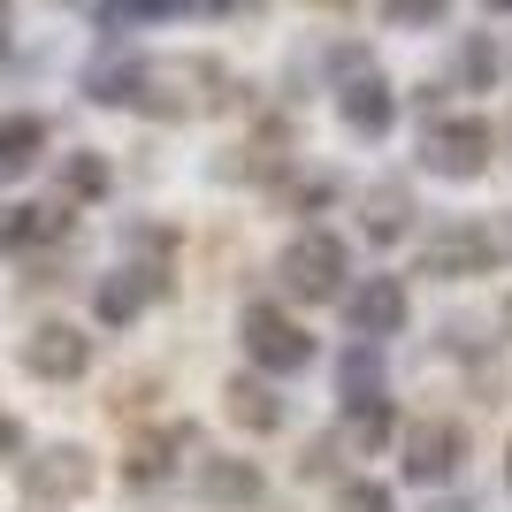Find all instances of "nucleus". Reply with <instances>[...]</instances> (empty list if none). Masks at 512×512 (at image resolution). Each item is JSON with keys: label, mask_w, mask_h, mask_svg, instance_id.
I'll return each instance as SVG.
<instances>
[{"label": "nucleus", "mask_w": 512, "mask_h": 512, "mask_svg": "<svg viewBox=\"0 0 512 512\" xmlns=\"http://www.w3.org/2000/svg\"><path fill=\"white\" fill-rule=\"evenodd\" d=\"M490 123H474V115H451V123H428L421 138V169L428 176H451V184H467V176L490 169Z\"/></svg>", "instance_id": "nucleus-1"}, {"label": "nucleus", "mask_w": 512, "mask_h": 512, "mask_svg": "<svg viewBox=\"0 0 512 512\" xmlns=\"http://www.w3.org/2000/svg\"><path fill=\"white\" fill-rule=\"evenodd\" d=\"M276 276H283V291H291V299H337V291H344V245H337L329 230H306V237H291V245H283Z\"/></svg>", "instance_id": "nucleus-2"}, {"label": "nucleus", "mask_w": 512, "mask_h": 512, "mask_svg": "<svg viewBox=\"0 0 512 512\" xmlns=\"http://www.w3.org/2000/svg\"><path fill=\"white\" fill-rule=\"evenodd\" d=\"M245 352H253L268 375H299V367L314 360V337H306L291 314H276V306H245Z\"/></svg>", "instance_id": "nucleus-3"}, {"label": "nucleus", "mask_w": 512, "mask_h": 512, "mask_svg": "<svg viewBox=\"0 0 512 512\" xmlns=\"http://www.w3.org/2000/svg\"><path fill=\"white\" fill-rule=\"evenodd\" d=\"M23 367L31 375H46V383H77L92 367V344L69 329V321H39L31 337H23Z\"/></svg>", "instance_id": "nucleus-4"}, {"label": "nucleus", "mask_w": 512, "mask_h": 512, "mask_svg": "<svg viewBox=\"0 0 512 512\" xmlns=\"http://www.w3.org/2000/svg\"><path fill=\"white\" fill-rule=\"evenodd\" d=\"M467 459V428L459 421H413L406 428V474L413 482H444Z\"/></svg>", "instance_id": "nucleus-5"}, {"label": "nucleus", "mask_w": 512, "mask_h": 512, "mask_svg": "<svg viewBox=\"0 0 512 512\" xmlns=\"http://www.w3.org/2000/svg\"><path fill=\"white\" fill-rule=\"evenodd\" d=\"M490 260H497V237L482 222H451L444 237H428L421 268L428 276H490Z\"/></svg>", "instance_id": "nucleus-6"}, {"label": "nucleus", "mask_w": 512, "mask_h": 512, "mask_svg": "<svg viewBox=\"0 0 512 512\" xmlns=\"http://www.w3.org/2000/svg\"><path fill=\"white\" fill-rule=\"evenodd\" d=\"M23 490H31V505H69V497L92 490V459L85 451H39L31 467H23Z\"/></svg>", "instance_id": "nucleus-7"}, {"label": "nucleus", "mask_w": 512, "mask_h": 512, "mask_svg": "<svg viewBox=\"0 0 512 512\" xmlns=\"http://www.w3.org/2000/svg\"><path fill=\"white\" fill-rule=\"evenodd\" d=\"M344 314H352V337H360V344L390 337V329H406V283H398V276H367L360 291L344 299Z\"/></svg>", "instance_id": "nucleus-8"}, {"label": "nucleus", "mask_w": 512, "mask_h": 512, "mask_svg": "<svg viewBox=\"0 0 512 512\" xmlns=\"http://www.w3.org/2000/svg\"><path fill=\"white\" fill-rule=\"evenodd\" d=\"M176 451H192V428H184V421L153 428V436H138V444H130V459H123L130 490H161V482L176 474Z\"/></svg>", "instance_id": "nucleus-9"}, {"label": "nucleus", "mask_w": 512, "mask_h": 512, "mask_svg": "<svg viewBox=\"0 0 512 512\" xmlns=\"http://www.w3.org/2000/svg\"><path fill=\"white\" fill-rule=\"evenodd\" d=\"M337 115L344 130H360V138H383L390 115H398V100H390V85L367 69V77H352V85H337Z\"/></svg>", "instance_id": "nucleus-10"}, {"label": "nucleus", "mask_w": 512, "mask_h": 512, "mask_svg": "<svg viewBox=\"0 0 512 512\" xmlns=\"http://www.w3.org/2000/svg\"><path fill=\"white\" fill-rule=\"evenodd\" d=\"M199 497H214V505H253L260 467L253 459H199Z\"/></svg>", "instance_id": "nucleus-11"}, {"label": "nucleus", "mask_w": 512, "mask_h": 512, "mask_svg": "<svg viewBox=\"0 0 512 512\" xmlns=\"http://www.w3.org/2000/svg\"><path fill=\"white\" fill-rule=\"evenodd\" d=\"M46 153V115H0V184Z\"/></svg>", "instance_id": "nucleus-12"}, {"label": "nucleus", "mask_w": 512, "mask_h": 512, "mask_svg": "<svg viewBox=\"0 0 512 512\" xmlns=\"http://www.w3.org/2000/svg\"><path fill=\"white\" fill-rule=\"evenodd\" d=\"M222 398H230V421H245V428H260V436H268V428L283 421V398L268 383H253V375H237L230 390H222Z\"/></svg>", "instance_id": "nucleus-13"}, {"label": "nucleus", "mask_w": 512, "mask_h": 512, "mask_svg": "<svg viewBox=\"0 0 512 512\" xmlns=\"http://www.w3.org/2000/svg\"><path fill=\"white\" fill-rule=\"evenodd\" d=\"M406 214H413L406 184H383V192L367 199V237H375V245H390V237H406Z\"/></svg>", "instance_id": "nucleus-14"}, {"label": "nucleus", "mask_w": 512, "mask_h": 512, "mask_svg": "<svg viewBox=\"0 0 512 512\" xmlns=\"http://www.w3.org/2000/svg\"><path fill=\"white\" fill-rule=\"evenodd\" d=\"M161 291V283H138V276H107L100 283V321H138L146 314V299Z\"/></svg>", "instance_id": "nucleus-15"}, {"label": "nucleus", "mask_w": 512, "mask_h": 512, "mask_svg": "<svg viewBox=\"0 0 512 512\" xmlns=\"http://www.w3.org/2000/svg\"><path fill=\"white\" fill-rule=\"evenodd\" d=\"M344 398H352V406H375V398H383V367H375V344H360V352L344 360Z\"/></svg>", "instance_id": "nucleus-16"}, {"label": "nucleus", "mask_w": 512, "mask_h": 512, "mask_svg": "<svg viewBox=\"0 0 512 512\" xmlns=\"http://www.w3.org/2000/svg\"><path fill=\"white\" fill-rule=\"evenodd\" d=\"M444 16H451V0H383L390 31H436Z\"/></svg>", "instance_id": "nucleus-17"}, {"label": "nucleus", "mask_w": 512, "mask_h": 512, "mask_svg": "<svg viewBox=\"0 0 512 512\" xmlns=\"http://www.w3.org/2000/svg\"><path fill=\"white\" fill-rule=\"evenodd\" d=\"M390 436H398V413H390L383 398H375V406H352V444L360 451H383Z\"/></svg>", "instance_id": "nucleus-18"}, {"label": "nucleus", "mask_w": 512, "mask_h": 512, "mask_svg": "<svg viewBox=\"0 0 512 512\" xmlns=\"http://www.w3.org/2000/svg\"><path fill=\"white\" fill-rule=\"evenodd\" d=\"M459 77H467L474 92H482V85L497 77V39H490V31H474V39L459 46Z\"/></svg>", "instance_id": "nucleus-19"}, {"label": "nucleus", "mask_w": 512, "mask_h": 512, "mask_svg": "<svg viewBox=\"0 0 512 512\" xmlns=\"http://www.w3.org/2000/svg\"><path fill=\"white\" fill-rule=\"evenodd\" d=\"M62 184H69V199H100L107 192V161L100 153H77V161L62 169Z\"/></svg>", "instance_id": "nucleus-20"}, {"label": "nucleus", "mask_w": 512, "mask_h": 512, "mask_svg": "<svg viewBox=\"0 0 512 512\" xmlns=\"http://www.w3.org/2000/svg\"><path fill=\"white\" fill-rule=\"evenodd\" d=\"M344 512H390V490L383 482H352V490H344Z\"/></svg>", "instance_id": "nucleus-21"}, {"label": "nucleus", "mask_w": 512, "mask_h": 512, "mask_svg": "<svg viewBox=\"0 0 512 512\" xmlns=\"http://www.w3.org/2000/svg\"><path fill=\"white\" fill-rule=\"evenodd\" d=\"M192 8H214V16H245V8H260V0H192Z\"/></svg>", "instance_id": "nucleus-22"}, {"label": "nucleus", "mask_w": 512, "mask_h": 512, "mask_svg": "<svg viewBox=\"0 0 512 512\" xmlns=\"http://www.w3.org/2000/svg\"><path fill=\"white\" fill-rule=\"evenodd\" d=\"M16 444H23V428L8 421V413H0V459H8V451H16Z\"/></svg>", "instance_id": "nucleus-23"}, {"label": "nucleus", "mask_w": 512, "mask_h": 512, "mask_svg": "<svg viewBox=\"0 0 512 512\" xmlns=\"http://www.w3.org/2000/svg\"><path fill=\"white\" fill-rule=\"evenodd\" d=\"M0 39H8V0H0Z\"/></svg>", "instance_id": "nucleus-24"}, {"label": "nucleus", "mask_w": 512, "mask_h": 512, "mask_svg": "<svg viewBox=\"0 0 512 512\" xmlns=\"http://www.w3.org/2000/svg\"><path fill=\"white\" fill-rule=\"evenodd\" d=\"M490 8H497V16H512V0H490Z\"/></svg>", "instance_id": "nucleus-25"}, {"label": "nucleus", "mask_w": 512, "mask_h": 512, "mask_svg": "<svg viewBox=\"0 0 512 512\" xmlns=\"http://www.w3.org/2000/svg\"><path fill=\"white\" fill-rule=\"evenodd\" d=\"M505 321H512V306H505Z\"/></svg>", "instance_id": "nucleus-26"}]
</instances>
